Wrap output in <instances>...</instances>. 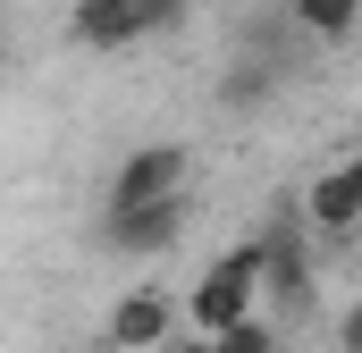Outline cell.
Wrapping results in <instances>:
<instances>
[{
	"mask_svg": "<svg viewBox=\"0 0 362 353\" xmlns=\"http://www.w3.org/2000/svg\"><path fill=\"white\" fill-rule=\"evenodd\" d=\"M245 311H262V236L228 244L219 261L185 286V328H194V337H219V328H236Z\"/></svg>",
	"mask_w": 362,
	"mask_h": 353,
	"instance_id": "6da1fadb",
	"label": "cell"
},
{
	"mask_svg": "<svg viewBox=\"0 0 362 353\" xmlns=\"http://www.w3.org/2000/svg\"><path fill=\"white\" fill-rule=\"evenodd\" d=\"M185 193L169 202H135V210H101V253H118V261H169L185 244Z\"/></svg>",
	"mask_w": 362,
	"mask_h": 353,
	"instance_id": "7a4b0ae2",
	"label": "cell"
},
{
	"mask_svg": "<svg viewBox=\"0 0 362 353\" xmlns=\"http://www.w3.org/2000/svg\"><path fill=\"white\" fill-rule=\"evenodd\" d=\"M185 169H194V152H185V143H135V152L110 169V185H101V210L169 202V193H185Z\"/></svg>",
	"mask_w": 362,
	"mask_h": 353,
	"instance_id": "3957f363",
	"label": "cell"
},
{
	"mask_svg": "<svg viewBox=\"0 0 362 353\" xmlns=\"http://www.w3.org/2000/svg\"><path fill=\"white\" fill-rule=\"evenodd\" d=\"M185 328V294H169V286H127L118 303H110V345L118 353H160L169 337Z\"/></svg>",
	"mask_w": 362,
	"mask_h": 353,
	"instance_id": "277c9868",
	"label": "cell"
},
{
	"mask_svg": "<svg viewBox=\"0 0 362 353\" xmlns=\"http://www.w3.org/2000/svg\"><path fill=\"white\" fill-rule=\"evenodd\" d=\"M303 294H312V227L278 219L262 227V311H295Z\"/></svg>",
	"mask_w": 362,
	"mask_h": 353,
	"instance_id": "5b68a950",
	"label": "cell"
},
{
	"mask_svg": "<svg viewBox=\"0 0 362 353\" xmlns=\"http://www.w3.org/2000/svg\"><path fill=\"white\" fill-rule=\"evenodd\" d=\"M312 236H354L362 227V152H346L337 169H320L303 185V210H295Z\"/></svg>",
	"mask_w": 362,
	"mask_h": 353,
	"instance_id": "8992f818",
	"label": "cell"
},
{
	"mask_svg": "<svg viewBox=\"0 0 362 353\" xmlns=\"http://www.w3.org/2000/svg\"><path fill=\"white\" fill-rule=\"evenodd\" d=\"M68 42L76 51H135L144 42V8L135 0H68Z\"/></svg>",
	"mask_w": 362,
	"mask_h": 353,
	"instance_id": "52a82bcc",
	"label": "cell"
},
{
	"mask_svg": "<svg viewBox=\"0 0 362 353\" xmlns=\"http://www.w3.org/2000/svg\"><path fill=\"white\" fill-rule=\"evenodd\" d=\"M286 25L312 34V42H337V34L362 25V0H286Z\"/></svg>",
	"mask_w": 362,
	"mask_h": 353,
	"instance_id": "ba28073f",
	"label": "cell"
},
{
	"mask_svg": "<svg viewBox=\"0 0 362 353\" xmlns=\"http://www.w3.org/2000/svg\"><path fill=\"white\" fill-rule=\"evenodd\" d=\"M270 92H278V59L253 51V59H236V68L219 76V109H262Z\"/></svg>",
	"mask_w": 362,
	"mask_h": 353,
	"instance_id": "9c48e42d",
	"label": "cell"
},
{
	"mask_svg": "<svg viewBox=\"0 0 362 353\" xmlns=\"http://www.w3.org/2000/svg\"><path fill=\"white\" fill-rule=\"evenodd\" d=\"M211 345H219V353H278V311H245V320L219 328Z\"/></svg>",
	"mask_w": 362,
	"mask_h": 353,
	"instance_id": "30bf717a",
	"label": "cell"
},
{
	"mask_svg": "<svg viewBox=\"0 0 362 353\" xmlns=\"http://www.w3.org/2000/svg\"><path fill=\"white\" fill-rule=\"evenodd\" d=\"M144 8V34H169V25H185V0H135Z\"/></svg>",
	"mask_w": 362,
	"mask_h": 353,
	"instance_id": "8fae6325",
	"label": "cell"
},
{
	"mask_svg": "<svg viewBox=\"0 0 362 353\" xmlns=\"http://www.w3.org/2000/svg\"><path fill=\"white\" fill-rule=\"evenodd\" d=\"M329 345H337V353H362V303H346V311H337V328H329Z\"/></svg>",
	"mask_w": 362,
	"mask_h": 353,
	"instance_id": "7c38bea8",
	"label": "cell"
},
{
	"mask_svg": "<svg viewBox=\"0 0 362 353\" xmlns=\"http://www.w3.org/2000/svg\"><path fill=\"white\" fill-rule=\"evenodd\" d=\"M85 353H118V345H110V337H101V345H85Z\"/></svg>",
	"mask_w": 362,
	"mask_h": 353,
	"instance_id": "4fadbf2b",
	"label": "cell"
}]
</instances>
